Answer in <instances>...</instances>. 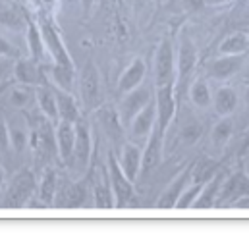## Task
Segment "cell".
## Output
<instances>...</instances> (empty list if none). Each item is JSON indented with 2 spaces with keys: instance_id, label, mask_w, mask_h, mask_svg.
<instances>
[{
  "instance_id": "cell-40",
  "label": "cell",
  "mask_w": 249,
  "mask_h": 243,
  "mask_svg": "<svg viewBox=\"0 0 249 243\" xmlns=\"http://www.w3.org/2000/svg\"><path fill=\"white\" fill-rule=\"evenodd\" d=\"M224 2H228V0H203V4H207V6H218Z\"/></svg>"
},
{
  "instance_id": "cell-14",
  "label": "cell",
  "mask_w": 249,
  "mask_h": 243,
  "mask_svg": "<svg viewBox=\"0 0 249 243\" xmlns=\"http://www.w3.org/2000/svg\"><path fill=\"white\" fill-rule=\"evenodd\" d=\"M189 178H191V168L184 170V172L172 182V185H170V187L162 193V197L159 199L157 207H159V208H172V207H176V203H178L180 195L184 193V189H186Z\"/></svg>"
},
{
  "instance_id": "cell-33",
  "label": "cell",
  "mask_w": 249,
  "mask_h": 243,
  "mask_svg": "<svg viewBox=\"0 0 249 243\" xmlns=\"http://www.w3.org/2000/svg\"><path fill=\"white\" fill-rule=\"evenodd\" d=\"M31 101V91H29V87L27 85H19V87H16V89H12V93H10V103L14 104V106H25L27 103Z\"/></svg>"
},
{
  "instance_id": "cell-2",
  "label": "cell",
  "mask_w": 249,
  "mask_h": 243,
  "mask_svg": "<svg viewBox=\"0 0 249 243\" xmlns=\"http://www.w3.org/2000/svg\"><path fill=\"white\" fill-rule=\"evenodd\" d=\"M108 168H110V183H112V193L116 197L114 207L122 208L125 207L131 199H133V182H129V178L124 174L118 158L108 153Z\"/></svg>"
},
{
  "instance_id": "cell-29",
  "label": "cell",
  "mask_w": 249,
  "mask_h": 243,
  "mask_svg": "<svg viewBox=\"0 0 249 243\" xmlns=\"http://www.w3.org/2000/svg\"><path fill=\"white\" fill-rule=\"evenodd\" d=\"M189 97H191L193 104H197V106H201V108H205V106L211 104V91H209L207 83L201 81V79L195 81V83L191 85V89H189Z\"/></svg>"
},
{
  "instance_id": "cell-43",
  "label": "cell",
  "mask_w": 249,
  "mask_h": 243,
  "mask_svg": "<svg viewBox=\"0 0 249 243\" xmlns=\"http://www.w3.org/2000/svg\"><path fill=\"white\" fill-rule=\"evenodd\" d=\"M246 101H248V106H249V89H248V95H246Z\"/></svg>"
},
{
  "instance_id": "cell-1",
  "label": "cell",
  "mask_w": 249,
  "mask_h": 243,
  "mask_svg": "<svg viewBox=\"0 0 249 243\" xmlns=\"http://www.w3.org/2000/svg\"><path fill=\"white\" fill-rule=\"evenodd\" d=\"M33 191H35V176H33V172H29V170L25 168V170H21V172L14 178V182L10 183L8 193H6V197H4V207H6V208L23 207V205L31 199Z\"/></svg>"
},
{
  "instance_id": "cell-4",
  "label": "cell",
  "mask_w": 249,
  "mask_h": 243,
  "mask_svg": "<svg viewBox=\"0 0 249 243\" xmlns=\"http://www.w3.org/2000/svg\"><path fill=\"white\" fill-rule=\"evenodd\" d=\"M176 114V99H174V87L162 85L157 89V127L164 135L170 122Z\"/></svg>"
},
{
  "instance_id": "cell-12",
  "label": "cell",
  "mask_w": 249,
  "mask_h": 243,
  "mask_svg": "<svg viewBox=\"0 0 249 243\" xmlns=\"http://www.w3.org/2000/svg\"><path fill=\"white\" fill-rule=\"evenodd\" d=\"M151 101V93L147 89H133L129 93H125V99L122 103V122L131 123L135 118V114Z\"/></svg>"
},
{
  "instance_id": "cell-37",
  "label": "cell",
  "mask_w": 249,
  "mask_h": 243,
  "mask_svg": "<svg viewBox=\"0 0 249 243\" xmlns=\"http://www.w3.org/2000/svg\"><path fill=\"white\" fill-rule=\"evenodd\" d=\"M12 68H14V66H12V60H10L8 56H2V54H0V79H4Z\"/></svg>"
},
{
  "instance_id": "cell-34",
  "label": "cell",
  "mask_w": 249,
  "mask_h": 243,
  "mask_svg": "<svg viewBox=\"0 0 249 243\" xmlns=\"http://www.w3.org/2000/svg\"><path fill=\"white\" fill-rule=\"evenodd\" d=\"M201 183H193L189 189H184V193L180 195V199H178V203H176V208H187V207H191L193 205V201L197 199V195H199V191H201Z\"/></svg>"
},
{
  "instance_id": "cell-41",
  "label": "cell",
  "mask_w": 249,
  "mask_h": 243,
  "mask_svg": "<svg viewBox=\"0 0 249 243\" xmlns=\"http://www.w3.org/2000/svg\"><path fill=\"white\" fill-rule=\"evenodd\" d=\"M10 85H12V81H4V83L0 85V95H2V93H4V91H6L8 87H10Z\"/></svg>"
},
{
  "instance_id": "cell-24",
  "label": "cell",
  "mask_w": 249,
  "mask_h": 243,
  "mask_svg": "<svg viewBox=\"0 0 249 243\" xmlns=\"http://www.w3.org/2000/svg\"><path fill=\"white\" fill-rule=\"evenodd\" d=\"M216 170H218V164H216L214 160L203 158V160H199V162L191 168V178H189V180H191V183H201V185H205V183L216 174Z\"/></svg>"
},
{
  "instance_id": "cell-6",
  "label": "cell",
  "mask_w": 249,
  "mask_h": 243,
  "mask_svg": "<svg viewBox=\"0 0 249 243\" xmlns=\"http://www.w3.org/2000/svg\"><path fill=\"white\" fill-rule=\"evenodd\" d=\"M81 97H83V103L89 106V108H95L99 104V99H101V81H99V71L97 68L87 62L81 69Z\"/></svg>"
},
{
  "instance_id": "cell-8",
  "label": "cell",
  "mask_w": 249,
  "mask_h": 243,
  "mask_svg": "<svg viewBox=\"0 0 249 243\" xmlns=\"http://www.w3.org/2000/svg\"><path fill=\"white\" fill-rule=\"evenodd\" d=\"M73 158L79 170H87L91 162V135L87 123L81 120L75 122V145H73Z\"/></svg>"
},
{
  "instance_id": "cell-20",
  "label": "cell",
  "mask_w": 249,
  "mask_h": 243,
  "mask_svg": "<svg viewBox=\"0 0 249 243\" xmlns=\"http://www.w3.org/2000/svg\"><path fill=\"white\" fill-rule=\"evenodd\" d=\"M14 73H16V79L23 85H33V83H39L41 75H39V68H37V62L33 60H18L14 66Z\"/></svg>"
},
{
  "instance_id": "cell-17",
  "label": "cell",
  "mask_w": 249,
  "mask_h": 243,
  "mask_svg": "<svg viewBox=\"0 0 249 243\" xmlns=\"http://www.w3.org/2000/svg\"><path fill=\"white\" fill-rule=\"evenodd\" d=\"M143 77H145V64H143V60L135 58L127 66V69L122 73V77L118 81L120 93H129V91L137 89V85L143 81Z\"/></svg>"
},
{
  "instance_id": "cell-42",
  "label": "cell",
  "mask_w": 249,
  "mask_h": 243,
  "mask_svg": "<svg viewBox=\"0 0 249 243\" xmlns=\"http://www.w3.org/2000/svg\"><path fill=\"white\" fill-rule=\"evenodd\" d=\"M4 182V170H2V166H0V185Z\"/></svg>"
},
{
  "instance_id": "cell-15",
  "label": "cell",
  "mask_w": 249,
  "mask_h": 243,
  "mask_svg": "<svg viewBox=\"0 0 249 243\" xmlns=\"http://www.w3.org/2000/svg\"><path fill=\"white\" fill-rule=\"evenodd\" d=\"M222 180H224V176L216 172L209 182L201 187V191H199V195H197V199L193 201L191 207H195V208H211V207H214L216 195H218L220 185H222Z\"/></svg>"
},
{
  "instance_id": "cell-21",
  "label": "cell",
  "mask_w": 249,
  "mask_h": 243,
  "mask_svg": "<svg viewBox=\"0 0 249 243\" xmlns=\"http://www.w3.org/2000/svg\"><path fill=\"white\" fill-rule=\"evenodd\" d=\"M54 95H56V104H58V116H60V120H66V122H75L79 120V110H77V104H75V101L68 95V91H54Z\"/></svg>"
},
{
  "instance_id": "cell-25",
  "label": "cell",
  "mask_w": 249,
  "mask_h": 243,
  "mask_svg": "<svg viewBox=\"0 0 249 243\" xmlns=\"http://www.w3.org/2000/svg\"><path fill=\"white\" fill-rule=\"evenodd\" d=\"M87 197V189L83 183H71L62 191V201L58 205L62 207H79L85 203Z\"/></svg>"
},
{
  "instance_id": "cell-36",
  "label": "cell",
  "mask_w": 249,
  "mask_h": 243,
  "mask_svg": "<svg viewBox=\"0 0 249 243\" xmlns=\"http://www.w3.org/2000/svg\"><path fill=\"white\" fill-rule=\"evenodd\" d=\"M8 147H10V129H8L4 118L0 116V151L4 153Z\"/></svg>"
},
{
  "instance_id": "cell-44",
  "label": "cell",
  "mask_w": 249,
  "mask_h": 243,
  "mask_svg": "<svg viewBox=\"0 0 249 243\" xmlns=\"http://www.w3.org/2000/svg\"><path fill=\"white\" fill-rule=\"evenodd\" d=\"M33 2H35V4H39V2H41V0H33Z\"/></svg>"
},
{
  "instance_id": "cell-22",
  "label": "cell",
  "mask_w": 249,
  "mask_h": 243,
  "mask_svg": "<svg viewBox=\"0 0 249 243\" xmlns=\"http://www.w3.org/2000/svg\"><path fill=\"white\" fill-rule=\"evenodd\" d=\"M236 106H238V95L230 87L218 89V93L214 97V110L220 116H228V114H232L236 110Z\"/></svg>"
},
{
  "instance_id": "cell-3",
  "label": "cell",
  "mask_w": 249,
  "mask_h": 243,
  "mask_svg": "<svg viewBox=\"0 0 249 243\" xmlns=\"http://www.w3.org/2000/svg\"><path fill=\"white\" fill-rule=\"evenodd\" d=\"M249 197V178L244 172H236L226 182L220 185V193L216 195L214 207H226L236 205L238 201Z\"/></svg>"
},
{
  "instance_id": "cell-11",
  "label": "cell",
  "mask_w": 249,
  "mask_h": 243,
  "mask_svg": "<svg viewBox=\"0 0 249 243\" xmlns=\"http://www.w3.org/2000/svg\"><path fill=\"white\" fill-rule=\"evenodd\" d=\"M155 116H157V103L149 101L131 120V135L133 137H145L155 127Z\"/></svg>"
},
{
  "instance_id": "cell-16",
  "label": "cell",
  "mask_w": 249,
  "mask_h": 243,
  "mask_svg": "<svg viewBox=\"0 0 249 243\" xmlns=\"http://www.w3.org/2000/svg\"><path fill=\"white\" fill-rule=\"evenodd\" d=\"M124 174L129 178V182H135L137 180V174L141 170V151L131 145V143H125L124 149H122V158L118 160Z\"/></svg>"
},
{
  "instance_id": "cell-9",
  "label": "cell",
  "mask_w": 249,
  "mask_h": 243,
  "mask_svg": "<svg viewBox=\"0 0 249 243\" xmlns=\"http://www.w3.org/2000/svg\"><path fill=\"white\" fill-rule=\"evenodd\" d=\"M162 139L164 135L159 131V127L155 125L149 133V141H147V147H145V153L141 156V174L147 176L149 172H153L159 162H160V153H162Z\"/></svg>"
},
{
  "instance_id": "cell-23",
  "label": "cell",
  "mask_w": 249,
  "mask_h": 243,
  "mask_svg": "<svg viewBox=\"0 0 249 243\" xmlns=\"http://www.w3.org/2000/svg\"><path fill=\"white\" fill-rule=\"evenodd\" d=\"M249 49V39L246 33H232L228 35L222 45H220V54L224 56H230V54H244Z\"/></svg>"
},
{
  "instance_id": "cell-28",
  "label": "cell",
  "mask_w": 249,
  "mask_h": 243,
  "mask_svg": "<svg viewBox=\"0 0 249 243\" xmlns=\"http://www.w3.org/2000/svg\"><path fill=\"white\" fill-rule=\"evenodd\" d=\"M39 197L47 205H51L54 201V197H56V174H54V170H47V174L41 182V187H39Z\"/></svg>"
},
{
  "instance_id": "cell-18",
  "label": "cell",
  "mask_w": 249,
  "mask_h": 243,
  "mask_svg": "<svg viewBox=\"0 0 249 243\" xmlns=\"http://www.w3.org/2000/svg\"><path fill=\"white\" fill-rule=\"evenodd\" d=\"M244 64V54H230L224 58H218L211 66V75L216 79H226L232 73H236Z\"/></svg>"
},
{
  "instance_id": "cell-35",
  "label": "cell",
  "mask_w": 249,
  "mask_h": 243,
  "mask_svg": "<svg viewBox=\"0 0 249 243\" xmlns=\"http://www.w3.org/2000/svg\"><path fill=\"white\" fill-rule=\"evenodd\" d=\"M25 141H27V137H25V131L23 129H19V127H12L10 129V145L16 151H23Z\"/></svg>"
},
{
  "instance_id": "cell-27",
  "label": "cell",
  "mask_w": 249,
  "mask_h": 243,
  "mask_svg": "<svg viewBox=\"0 0 249 243\" xmlns=\"http://www.w3.org/2000/svg\"><path fill=\"white\" fill-rule=\"evenodd\" d=\"M53 79H54V83H56L62 91H68V93H70L71 87H73V68L54 64V66H53Z\"/></svg>"
},
{
  "instance_id": "cell-31",
  "label": "cell",
  "mask_w": 249,
  "mask_h": 243,
  "mask_svg": "<svg viewBox=\"0 0 249 243\" xmlns=\"http://www.w3.org/2000/svg\"><path fill=\"white\" fill-rule=\"evenodd\" d=\"M95 207L99 208H110L114 207V199H112V193H110V187L101 183L95 187Z\"/></svg>"
},
{
  "instance_id": "cell-5",
  "label": "cell",
  "mask_w": 249,
  "mask_h": 243,
  "mask_svg": "<svg viewBox=\"0 0 249 243\" xmlns=\"http://www.w3.org/2000/svg\"><path fill=\"white\" fill-rule=\"evenodd\" d=\"M155 75H157V87L174 83V51H172V43L168 39H164L157 51Z\"/></svg>"
},
{
  "instance_id": "cell-30",
  "label": "cell",
  "mask_w": 249,
  "mask_h": 243,
  "mask_svg": "<svg viewBox=\"0 0 249 243\" xmlns=\"http://www.w3.org/2000/svg\"><path fill=\"white\" fill-rule=\"evenodd\" d=\"M101 120L105 123V127L114 135V137H118L120 133H122V123H120V118H118V114L114 112V110H108V108H105V110H101Z\"/></svg>"
},
{
  "instance_id": "cell-26",
  "label": "cell",
  "mask_w": 249,
  "mask_h": 243,
  "mask_svg": "<svg viewBox=\"0 0 249 243\" xmlns=\"http://www.w3.org/2000/svg\"><path fill=\"white\" fill-rule=\"evenodd\" d=\"M27 43H29V51H31L33 60L35 62L43 60V54H45V43H43L41 29H37L35 23H29V27H27Z\"/></svg>"
},
{
  "instance_id": "cell-7",
  "label": "cell",
  "mask_w": 249,
  "mask_h": 243,
  "mask_svg": "<svg viewBox=\"0 0 249 243\" xmlns=\"http://www.w3.org/2000/svg\"><path fill=\"white\" fill-rule=\"evenodd\" d=\"M41 35H43V43H45V47L49 49V52H51L53 58H54V64L73 68V64H71V60H70L66 49H64V43L60 41L58 33H56L54 27H53L49 21H45V19L41 21Z\"/></svg>"
},
{
  "instance_id": "cell-39",
  "label": "cell",
  "mask_w": 249,
  "mask_h": 243,
  "mask_svg": "<svg viewBox=\"0 0 249 243\" xmlns=\"http://www.w3.org/2000/svg\"><path fill=\"white\" fill-rule=\"evenodd\" d=\"M81 4H83V10H85V14H89V12H91V8L97 4V0H81Z\"/></svg>"
},
{
  "instance_id": "cell-38",
  "label": "cell",
  "mask_w": 249,
  "mask_h": 243,
  "mask_svg": "<svg viewBox=\"0 0 249 243\" xmlns=\"http://www.w3.org/2000/svg\"><path fill=\"white\" fill-rule=\"evenodd\" d=\"M182 2L186 4L189 10H199L203 6V0H182Z\"/></svg>"
},
{
  "instance_id": "cell-10",
  "label": "cell",
  "mask_w": 249,
  "mask_h": 243,
  "mask_svg": "<svg viewBox=\"0 0 249 243\" xmlns=\"http://www.w3.org/2000/svg\"><path fill=\"white\" fill-rule=\"evenodd\" d=\"M195 49L191 45L189 39H184L180 45V54H178V83H176V93L182 95L184 87H186V79L191 75L193 68H195Z\"/></svg>"
},
{
  "instance_id": "cell-19",
  "label": "cell",
  "mask_w": 249,
  "mask_h": 243,
  "mask_svg": "<svg viewBox=\"0 0 249 243\" xmlns=\"http://www.w3.org/2000/svg\"><path fill=\"white\" fill-rule=\"evenodd\" d=\"M37 95V103H39V108L41 112L49 118V120H58V104H56V95L54 91H51L49 87H39L35 91Z\"/></svg>"
},
{
  "instance_id": "cell-13",
  "label": "cell",
  "mask_w": 249,
  "mask_h": 243,
  "mask_svg": "<svg viewBox=\"0 0 249 243\" xmlns=\"http://www.w3.org/2000/svg\"><path fill=\"white\" fill-rule=\"evenodd\" d=\"M73 145H75V123L60 120L56 127V147L62 160H70L73 156Z\"/></svg>"
},
{
  "instance_id": "cell-32",
  "label": "cell",
  "mask_w": 249,
  "mask_h": 243,
  "mask_svg": "<svg viewBox=\"0 0 249 243\" xmlns=\"http://www.w3.org/2000/svg\"><path fill=\"white\" fill-rule=\"evenodd\" d=\"M232 127H234L232 120L218 122L214 125V129H213V141H214V145H224L230 139V135H232Z\"/></svg>"
}]
</instances>
